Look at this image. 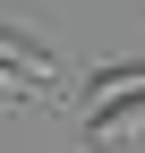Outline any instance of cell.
Wrapping results in <instances>:
<instances>
[{
    "instance_id": "obj_2",
    "label": "cell",
    "mask_w": 145,
    "mask_h": 153,
    "mask_svg": "<svg viewBox=\"0 0 145 153\" xmlns=\"http://www.w3.org/2000/svg\"><path fill=\"white\" fill-rule=\"evenodd\" d=\"M85 136H94V153H111V145L145 136V94H120V102H94V119H85Z\"/></svg>"
},
{
    "instance_id": "obj_3",
    "label": "cell",
    "mask_w": 145,
    "mask_h": 153,
    "mask_svg": "<svg viewBox=\"0 0 145 153\" xmlns=\"http://www.w3.org/2000/svg\"><path fill=\"white\" fill-rule=\"evenodd\" d=\"M85 94H94V102H120V94H145V51H137V60H111V68H94V76H85Z\"/></svg>"
},
{
    "instance_id": "obj_1",
    "label": "cell",
    "mask_w": 145,
    "mask_h": 153,
    "mask_svg": "<svg viewBox=\"0 0 145 153\" xmlns=\"http://www.w3.org/2000/svg\"><path fill=\"white\" fill-rule=\"evenodd\" d=\"M0 60H9V94H68V76L51 68V51L34 43V34H0Z\"/></svg>"
}]
</instances>
